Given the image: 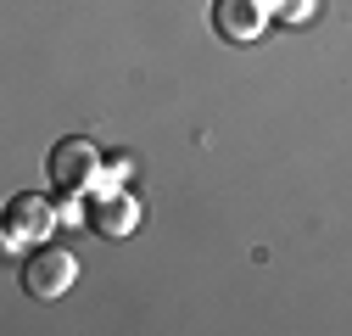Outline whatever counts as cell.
<instances>
[{
  "mask_svg": "<svg viewBox=\"0 0 352 336\" xmlns=\"http://www.w3.org/2000/svg\"><path fill=\"white\" fill-rule=\"evenodd\" d=\"M45 180H51L56 196H90L96 180H101V151H96V140H84V135L56 140L51 157H45Z\"/></svg>",
  "mask_w": 352,
  "mask_h": 336,
  "instance_id": "6da1fadb",
  "label": "cell"
},
{
  "mask_svg": "<svg viewBox=\"0 0 352 336\" xmlns=\"http://www.w3.org/2000/svg\"><path fill=\"white\" fill-rule=\"evenodd\" d=\"M73 280H78V258L67 246H51V241L28 246V258H23V291H28V297L51 303V297H62Z\"/></svg>",
  "mask_w": 352,
  "mask_h": 336,
  "instance_id": "7a4b0ae2",
  "label": "cell"
},
{
  "mask_svg": "<svg viewBox=\"0 0 352 336\" xmlns=\"http://www.w3.org/2000/svg\"><path fill=\"white\" fill-rule=\"evenodd\" d=\"M207 17H212V34L230 39V45H252V39L274 23L269 0H212Z\"/></svg>",
  "mask_w": 352,
  "mask_h": 336,
  "instance_id": "3957f363",
  "label": "cell"
},
{
  "mask_svg": "<svg viewBox=\"0 0 352 336\" xmlns=\"http://www.w3.org/2000/svg\"><path fill=\"white\" fill-rule=\"evenodd\" d=\"M6 241L12 246H39L51 230H56V207L45 202V196H34V191H23V196H12L6 202Z\"/></svg>",
  "mask_w": 352,
  "mask_h": 336,
  "instance_id": "277c9868",
  "label": "cell"
},
{
  "mask_svg": "<svg viewBox=\"0 0 352 336\" xmlns=\"http://www.w3.org/2000/svg\"><path fill=\"white\" fill-rule=\"evenodd\" d=\"M84 219H90V230L96 235H107V241H123L129 230L140 224V202L129 196V191H90V202H84Z\"/></svg>",
  "mask_w": 352,
  "mask_h": 336,
  "instance_id": "5b68a950",
  "label": "cell"
},
{
  "mask_svg": "<svg viewBox=\"0 0 352 336\" xmlns=\"http://www.w3.org/2000/svg\"><path fill=\"white\" fill-rule=\"evenodd\" d=\"M314 6H319V0H269V12L280 17V23H314Z\"/></svg>",
  "mask_w": 352,
  "mask_h": 336,
  "instance_id": "8992f818",
  "label": "cell"
}]
</instances>
